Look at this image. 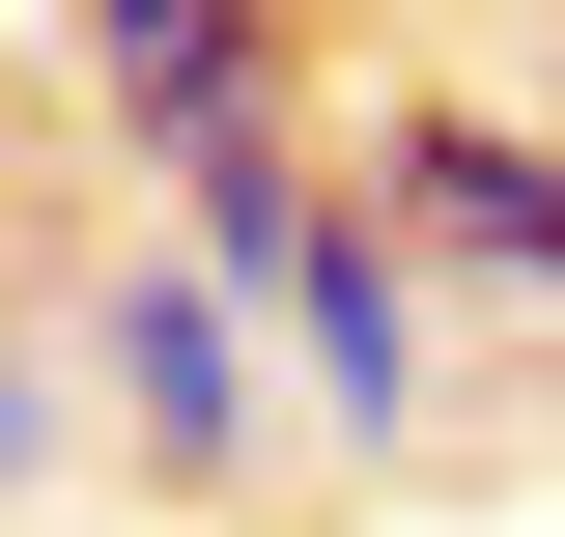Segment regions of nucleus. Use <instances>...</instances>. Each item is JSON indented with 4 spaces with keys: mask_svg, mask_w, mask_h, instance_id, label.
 Listing matches in <instances>:
<instances>
[{
    "mask_svg": "<svg viewBox=\"0 0 565 537\" xmlns=\"http://www.w3.org/2000/svg\"><path fill=\"white\" fill-rule=\"evenodd\" d=\"M85 114L170 170L199 255H255V227L311 199V141H282V29H255V0H85Z\"/></svg>",
    "mask_w": 565,
    "mask_h": 537,
    "instance_id": "f257e3e1",
    "label": "nucleus"
},
{
    "mask_svg": "<svg viewBox=\"0 0 565 537\" xmlns=\"http://www.w3.org/2000/svg\"><path fill=\"white\" fill-rule=\"evenodd\" d=\"M85 397H114V424H141L170 481H255V453H282V368H255V283H226L199 227H141V255L85 283Z\"/></svg>",
    "mask_w": 565,
    "mask_h": 537,
    "instance_id": "f03ea898",
    "label": "nucleus"
},
{
    "mask_svg": "<svg viewBox=\"0 0 565 537\" xmlns=\"http://www.w3.org/2000/svg\"><path fill=\"white\" fill-rule=\"evenodd\" d=\"M226 283L282 312V397L340 424V453H424V255H396V199H340V170H311Z\"/></svg>",
    "mask_w": 565,
    "mask_h": 537,
    "instance_id": "7ed1b4c3",
    "label": "nucleus"
},
{
    "mask_svg": "<svg viewBox=\"0 0 565 537\" xmlns=\"http://www.w3.org/2000/svg\"><path fill=\"white\" fill-rule=\"evenodd\" d=\"M367 199H396V255L565 312V141H537V114H367Z\"/></svg>",
    "mask_w": 565,
    "mask_h": 537,
    "instance_id": "20e7f679",
    "label": "nucleus"
},
{
    "mask_svg": "<svg viewBox=\"0 0 565 537\" xmlns=\"http://www.w3.org/2000/svg\"><path fill=\"white\" fill-rule=\"evenodd\" d=\"M57 424H85V397H57V368H29V339H0V509L57 481Z\"/></svg>",
    "mask_w": 565,
    "mask_h": 537,
    "instance_id": "39448f33",
    "label": "nucleus"
}]
</instances>
